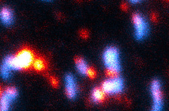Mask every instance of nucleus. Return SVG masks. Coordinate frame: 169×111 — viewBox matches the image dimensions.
<instances>
[{
  "label": "nucleus",
  "mask_w": 169,
  "mask_h": 111,
  "mask_svg": "<svg viewBox=\"0 0 169 111\" xmlns=\"http://www.w3.org/2000/svg\"><path fill=\"white\" fill-rule=\"evenodd\" d=\"M120 8H121V10H122L123 11L126 12V11H128V8H129V6H128V5L126 4V3L123 2L122 4L120 5Z\"/></svg>",
  "instance_id": "obj_18"
},
{
  "label": "nucleus",
  "mask_w": 169,
  "mask_h": 111,
  "mask_svg": "<svg viewBox=\"0 0 169 111\" xmlns=\"http://www.w3.org/2000/svg\"><path fill=\"white\" fill-rule=\"evenodd\" d=\"M49 79L50 84H51L52 86L54 87V88H57V87L59 86V80H58V79L57 78V77H54V76H50L49 77Z\"/></svg>",
  "instance_id": "obj_16"
},
{
  "label": "nucleus",
  "mask_w": 169,
  "mask_h": 111,
  "mask_svg": "<svg viewBox=\"0 0 169 111\" xmlns=\"http://www.w3.org/2000/svg\"><path fill=\"white\" fill-rule=\"evenodd\" d=\"M85 75H86L90 79H95L96 78L97 74L96 70L93 67H92V66L89 67V66H88L87 69L86 70Z\"/></svg>",
  "instance_id": "obj_14"
},
{
  "label": "nucleus",
  "mask_w": 169,
  "mask_h": 111,
  "mask_svg": "<svg viewBox=\"0 0 169 111\" xmlns=\"http://www.w3.org/2000/svg\"><path fill=\"white\" fill-rule=\"evenodd\" d=\"M151 20L152 22H153L155 23H156L158 20V18H157V15L155 13H153L151 15Z\"/></svg>",
  "instance_id": "obj_19"
},
{
  "label": "nucleus",
  "mask_w": 169,
  "mask_h": 111,
  "mask_svg": "<svg viewBox=\"0 0 169 111\" xmlns=\"http://www.w3.org/2000/svg\"><path fill=\"white\" fill-rule=\"evenodd\" d=\"M66 94L67 97L70 99H73L76 95V86L73 77L70 75L66 76Z\"/></svg>",
  "instance_id": "obj_8"
},
{
  "label": "nucleus",
  "mask_w": 169,
  "mask_h": 111,
  "mask_svg": "<svg viewBox=\"0 0 169 111\" xmlns=\"http://www.w3.org/2000/svg\"><path fill=\"white\" fill-rule=\"evenodd\" d=\"M101 88L107 94H118L123 89V82L119 77L109 78L101 83Z\"/></svg>",
  "instance_id": "obj_3"
},
{
  "label": "nucleus",
  "mask_w": 169,
  "mask_h": 111,
  "mask_svg": "<svg viewBox=\"0 0 169 111\" xmlns=\"http://www.w3.org/2000/svg\"><path fill=\"white\" fill-rule=\"evenodd\" d=\"M1 18L5 24H11L13 22V14L11 10L8 8H3L1 11Z\"/></svg>",
  "instance_id": "obj_9"
},
{
  "label": "nucleus",
  "mask_w": 169,
  "mask_h": 111,
  "mask_svg": "<svg viewBox=\"0 0 169 111\" xmlns=\"http://www.w3.org/2000/svg\"><path fill=\"white\" fill-rule=\"evenodd\" d=\"M75 63L77 66V70H79V72L82 74L85 75L86 70L87 69L88 66L86 65V63L82 58H81L79 56H76L75 58Z\"/></svg>",
  "instance_id": "obj_10"
},
{
  "label": "nucleus",
  "mask_w": 169,
  "mask_h": 111,
  "mask_svg": "<svg viewBox=\"0 0 169 111\" xmlns=\"http://www.w3.org/2000/svg\"><path fill=\"white\" fill-rule=\"evenodd\" d=\"M166 1H167V2H169V0H166Z\"/></svg>",
  "instance_id": "obj_22"
},
{
  "label": "nucleus",
  "mask_w": 169,
  "mask_h": 111,
  "mask_svg": "<svg viewBox=\"0 0 169 111\" xmlns=\"http://www.w3.org/2000/svg\"><path fill=\"white\" fill-rule=\"evenodd\" d=\"M151 94L153 99V106L152 109L153 110H159L161 108L163 93L161 89L160 83L157 80H154L151 83Z\"/></svg>",
  "instance_id": "obj_4"
},
{
  "label": "nucleus",
  "mask_w": 169,
  "mask_h": 111,
  "mask_svg": "<svg viewBox=\"0 0 169 111\" xmlns=\"http://www.w3.org/2000/svg\"><path fill=\"white\" fill-rule=\"evenodd\" d=\"M49 68V63L42 55H37L33 63V69L37 72L42 73L47 70Z\"/></svg>",
  "instance_id": "obj_6"
},
{
  "label": "nucleus",
  "mask_w": 169,
  "mask_h": 111,
  "mask_svg": "<svg viewBox=\"0 0 169 111\" xmlns=\"http://www.w3.org/2000/svg\"><path fill=\"white\" fill-rule=\"evenodd\" d=\"M36 53L28 46H23L12 57H8L4 61L10 68L28 71L33 69V63L36 57Z\"/></svg>",
  "instance_id": "obj_1"
},
{
  "label": "nucleus",
  "mask_w": 169,
  "mask_h": 111,
  "mask_svg": "<svg viewBox=\"0 0 169 111\" xmlns=\"http://www.w3.org/2000/svg\"><path fill=\"white\" fill-rule=\"evenodd\" d=\"M91 97L95 103H103L107 100L108 94L101 87H96L92 90Z\"/></svg>",
  "instance_id": "obj_7"
},
{
  "label": "nucleus",
  "mask_w": 169,
  "mask_h": 111,
  "mask_svg": "<svg viewBox=\"0 0 169 111\" xmlns=\"http://www.w3.org/2000/svg\"><path fill=\"white\" fill-rule=\"evenodd\" d=\"M119 68H106L105 70V75L109 78H116L119 77Z\"/></svg>",
  "instance_id": "obj_11"
},
{
  "label": "nucleus",
  "mask_w": 169,
  "mask_h": 111,
  "mask_svg": "<svg viewBox=\"0 0 169 111\" xmlns=\"http://www.w3.org/2000/svg\"><path fill=\"white\" fill-rule=\"evenodd\" d=\"M132 22L135 29V35L138 39H142L147 33V26L144 18L138 13L132 15Z\"/></svg>",
  "instance_id": "obj_5"
},
{
  "label": "nucleus",
  "mask_w": 169,
  "mask_h": 111,
  "mask_svg": "<svg viewBox=\"0 0 169 111\" xmlns=\"http://www.w3.org/2000/svg\"><path fill=\"white\" fill-rule=\"evenodd\" d=\"M6 96H7L10 99H14L18 95V91L15 88H13V87H8V88H6L5 90V94Z\"/></svg>",
  "instance_id": "obj_13"
},
{
  "label": "nucleus",
  "mask_w": 169,
  "mask_h": 111,
  "mask_svg": "<svg viewBox=\"0 0 169 111\" xmlns=\"http://www.w3.org/2000/svg\"><path fill=\"white\" fill-rule=\"evenodd\" d=\"M79 36L81 38H82L83 39H87L88 38H89L90 36V33H89V31H88L87 29H82L80 30L79 31Z\"/></svg>",
  "instance_id": "obj_17"
},
{
  "label": "nucleus",
  "mask_w": 169,
  "mask_h": 111,
  "mask_svg": "<svg viewBox=\"0 0 169 111\" xmlns=\"http://www.w3.org/2000/svg\"><path fill=\"white\" fill-rule=\"evenodd\" d=\"M10 99L6 95H2L0 100V110H7L9 108V103Z\"/></svg>",
  "instance_id": "obj_12"
},
{
  "label": "nucleus",
  "mask_w": 169,
  "mask_h": 111,
  "mask_svg": "<svg viewBox=\"0 0 169 111\" xmlns=\"http://www.w3.org/2000/svg\"><path fill=\"white\" fill-rule=\"evenodd\" d=\"M130 1L133 3H137L138 2H140L141 0H130Z\"/></svg>",
  "instance_id": "obj_20"
},
{
  "label": "nucleus",
  "mask_w": 169,
  "mask_h": 111,
  "mask_svg": "<svg viewBox=\"0 0 169 111\" xmlns=\"http://www.w3.org/2000/svg\"><path fill=\"white\" fill-rule=\"evenodd\" d=\"M10 70H11V68H10L6 63H4V64L2 65L1 68V73L2 75L4 77V78H8V77H9Z\"/></svg>",
  "instance_id": "obj_15"
},
{
  "label": "nucleus",
  "mask_w": 169,
  "mask_h": 111,
  "mask_svg": "<svg viewBox=\"0 0 169 111\" xmlns=\"http://www.w3.org/2000/svg\"><path fill=\"white\" fill-rule=\"evenodd\" d=\"M103 60L106 68H119V52L114 46L109 47L103 55Z\"/></svg>",
  "instance_id": "obj_2"
},
{
  "label": "nucleus",
  "mask_w": 169,
  "mask_h": 111,
  "mask_svg": "<svg viewBox=\"0 0 169 111\" xmlns=\"http://www.w3.org/2000/svg\"><path fill=\"white\" fill-rule=\"evenodd\" d=\"M3 95V92H2V89L1 88V86H0V98H1V97Z\"/></svg>",
  "instance_id": "obj_21"
}]
</instances>
